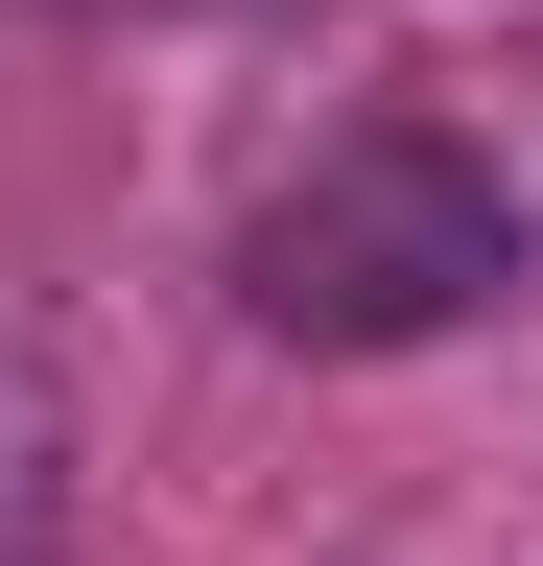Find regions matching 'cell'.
Masks as SVG:
<instances>
[{
    "mask_svg": "<svg viewBox=\"0 0 543 566\" xmlns=\"http://www.w3.org/2000/svg\"><path fill=\"white\" fill-rule=\"evenodd\" d=\"M520 260H543L520 166L449 142V118H355V142H307V166L237 212V307L284 354H426L472 307H520Z\"/></svg>",
    "mask_w": 543,
    "mask_h": 566,
    "instance_id": "6da1fadb",
    "label": "cell"
}]
</instances>
